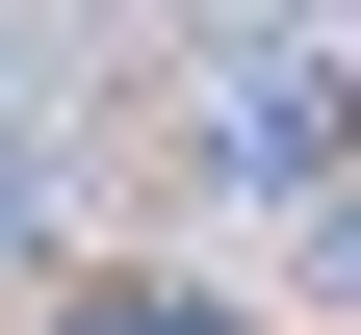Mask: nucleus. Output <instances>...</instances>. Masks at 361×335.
I'll return each instance as SVG.
<instances>
[{
  "mask_svg": "<svg viewBox=\"0 0 361 335\" xmlns=\"http://www.w3.org/2000/svg\"><path fill=\"white\" fill-rule=\"evenodd\" d=\"M336 155H361V104H336V52H233V78H207V181H284V207H310Z\"/></svg>",
  "mask_w": 361,
  "mask_h": 335,
  "instance_id": "f257e3e1",
  "label": "nucleus"
},
{
  "mask_svg": "<svg viewBox=\"0 0 361 335\" xmlns=\"http://www.w3.org/2000/svg\"><path fill=\"white\" fill-rule=\"evenodd\" d=\"M78 335H233V310H180V284H129V310H78Z\"/></svg>",
  "mask_w": 361,
  "mask_h": 335,
  "instance_id": "f03ea898",
  "label": "nucleus"
},
{
  "mask_svg": "<svg viewBox=\"0 0 361 335\" xmlns=\"http://www.w3.org/2000/svg\"><path fill=\"white\" fill-rule=\"evenodd\" d=\"M26 232H52V181H26V155H0V258H26Z\"/></svg>",
  "mask_w": 361,
  "mask_h": 335,
  "instance_id": "7ed1b4c3",
  "label": "nucleus"
}]
</instances>
